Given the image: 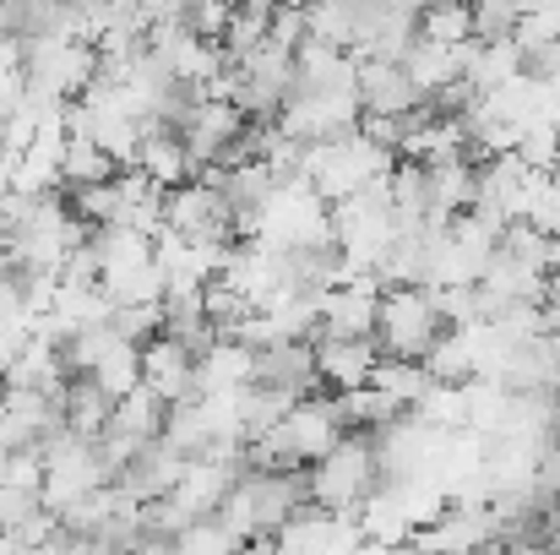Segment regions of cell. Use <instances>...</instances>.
<instances>
[{
  "label": "cell",
  "mask_w": 560,
  "mask_h": 555,
  "mask_svg": "<svg viewBox=\"0 0 560 555\" xmlns=\"http://www.w3.org/2000/svg\"><path fill=\"white\" fill-rule=\"evenodd\" d=\"M392 164H397V159H392L386 148H375L371 137L354 126V131H343V137L311 142V148L300 153V181L332 207V201H349L354 190H365V185H371L375 175H386Z\"/></svg>",
  "instance_id": "1"
},
{
  "label": "cell",
  "mask_w": 560,
  "mask_h": 555,
  "mask_svg": "<svg viewBox=\"0 0 560 555\" xmlns=\"http://www.w3.org/2000/svg\"><path fill=\"white\" fill-rule=\"evenodd\" d=\"M305 490H311V507L338 512V518H354L375 490H381L371 436L343 430V441H338L322 463H311V469H305Z\"/></svg>",
  "instance_id": "2"
},
{
  "label": "cell",
  "mask_w": 560,
  "mask_h": 555,
  "mask_svg": "<svg viewBox=\"0 0 560 555\" xmlns=\"http://www.w3.org/2000/svg\"><path fill=\"white\" fill-rule=\"evenodd\" d=\"M441 333H446V316H441V305H435V294L424 284H413V289H381L375 349L386 360H424Z\"/></svg>",
  "instance_id": "3"
},
{
  "label": "cell",
  "mask_w": 560,
  "mask_h": 555,
  "mask_svg": "<svg viewBox=\"0 0 560 555\" xmlns=\"http://www.w3.org/2000/svg\"><path fill=\"white\" fill-rule=\"evenodd\" d=\"M164 229L180 240H196V245H234L240 240V223H234L223 190L207 175H190L186 185L164 190Z\"/></svg>",
  "instance_id": "4"
},
{
  "label": "cell",
  "mask_w": 560,
  "mask_h": 555,
  "mask_svg": "<svg viewBox=\"0 0 560 555\" xmlns=\"http://www.w3.org/2000/svg\"><path fill=\"white\" fill-rule=\"evenodd\" d=\"M375 305H381L375 278H343L316 289V338H375Z\"/></svg>",
  "instance_id": "5"
},
{
  "label": "cell",
  "mask_w": 560,
  "mask_h": 555,
  "mask_svg": "<svg viewBox=\"0 0 560 555\" xmlns=\"http://www.w3.org/2000/svg\"><path fill=\"white\" fill-rule=\"evenodd\" d=\"M278 430H283V441H289V452H294V463H300V469L322 463V458L343 441V425H338V414H332V397H327V392L300 397V403L278 419Z\"/></svg>",
  "instance_id": "6"
},
{
  "label": "cell",
  "mask_w": 560,
  "mask_h": 555,
  "mask_svg": "<svg viewBox=\"0 0 560 555\" xmlns=\"http://www.w3.org/2000/svg\"><path fill=\"white\" fill-rule=\"evenodd\" d=\"M354 99H360V115H386V120H408L424 104L402 60H360V55H354Z\"/></svg>",
  "instance_id": "7"
},
{
  "label": "cell",
  "mask_w": 560,
  "mask_h": 555,
  "mask_svg": "<svg viewBox=\"0 0 560 555\" xmlns=\"http://www.w3.org/2000/svg\"><path fill=\"white\" fill-rule=\"evenodd\" d=\"M137 366H142V386H148L164 408L180 403V397H196V355H190L180 338L159 333L153 344L137 349Z\"/></svg>",
  "instance_id": "8"
},
{
  "label": "cell",
  "mask_w": 560,
  "mask_h": 555,
  "mask_svg": "<svg viewBox=\"0 0 560 555\" xmlns=\"http://www.w3.org/2000/svg\"><path fill=\"white\" fill-rule=\"evenodd\" d=\"M250 381H261V386H278V392H294V397H311V392H322V381H316V349H311V338H283V344H267V349H256Z\"/></svg>",
  "instance_id": "9"
},
{
  "label": "cell",
  "mask_w": 560,
  "mask_h": 555,
  "mask_svg": "<svg viewBox=\"0 0 560 555\" xmlns=\"http://www.w3.org/2000/svg\"><path fill=\"white\" fill-rule=\"evenodd\" d=\"M311 349H316V381H322V392L365 386L375 360H381L375 338H311Z\"/></svg>",
  "instance_id": "10"
},
{
  "label": "cell",
  "mask_w": 560,
  "mask_h": 555,
  "mask_svg": "<svg viewBox=\"0 0 560 555\" xmlns=\"http://www.w3.org/2000/svg\"><path fill=\"white\" fill-rule=\"evenodd\" d=\"M474 196H479V164H474L468 153L441 159V164H424V201H430V218H435V223L468 212Z\"/></svg>",
  "instance_id": "11"
},
{
  "label": "cell",
  "mask_w": 560,
  "mask_h": 555,
  "mask_svg": "<svg viewBox=\"0 0 560 555\" xmlns=\"http://www.w3.org/2000/svg\"><path fill=\"white\" fill-rule=\"evenodd\" d=\"M131 170H137V175H148L159 190H175V185H186L190 175H196V164H190V153H186V142H180V131H175V126H148Z\"/></svg>",
  "instance_id": "12"
},
{
  "label": "cell",
  "mask_w": 560,
  "mask_h": 555,
  "mask_svg": "<svg viewBox=\"0 0 560 555\" xmlns=\"http://www.w3.org/2000/svg\"><path fill=\"white\" fill-rule=\"evenodd\" d=\"M55 408H60V430H71V436H82V441H98L104 425H109L115 397L98 392L88 375H66L60 392H55Z\"/></svg>",
  "instance_id": "13"
},
{
  "label": "cell",
  "mask_w": 560,
  "mask_h": 555,
  "mask_svg": "<svg viewBox=\"0 0 560 555\" xmlns=\"http://www.w3.org/2000/svg\"><path fill=\"white\" fill-rule=\"evenodd\" d=\"M250 366H256V349H250V344H240V338H212V344L196 355V392L250 386Z\"/></svg>",
  "instance_id": "14"
},
{
  "label": "cell",
  "mask_w": 560,
  "mask_h": 555,
  "mask_svg": "<svg viewBox=\"0 0 560 555\" xmlns=\"http://www.w3.org/2000/svg\"><path fill=\"white\" fill-rule=\"evenodd\" d=\"M159 425H164V403H159V397H153L148 386H131L126 397H115L104 436H126V441H153V436H159Z\"/></svg>",
  "instance_id": "15"
},
{
  "label": "cell",
  "mask_w": 560,
  "mask_h": 555,
  "mask_svg": "<svg viewBox=\"0 0 560 555\" xmlns=\"http://www.w3.org/2000/svg\"><path fill=\"white\" fill-rule=\"evenodd\" d=\"M371 386H375V392H386L402 414H413V408L424 403V392L435 386V375L419 366V360H386V355H381V360H375V370H371Z\"/></svg>",
  "instance_id": "16"
},
{
  "label": "cell",
  "mask_w": 560,
  "mask_h": 555,
  "mask_svg": "<svg viewBox=\"0 0 560 555\" xmlns=\"http://www.w3.org/2000/svg\"><path fill=\"white\" fill-rule=\"evenodd\" d=\"M120 175V164L88 142V137H66V153H60V190H82V185H104Z\"/></svg>",
  "instance_id": "17"
},
{
  "label": "cell",
  "mask_w": 560,
  "mask_h": 555,
  "mask_svg": "<svg viewBox=\"0 0 560 555\" xmlns=\"http://www.w3.org/2000/svg\"><path fill=\"white\" fill-rule=\"evenodd\" d=\"M413 33L430 38V44H468L474 38V11H468V0H430V5H419Z\"/></svg>",
  "instance_id": "18"
},
{
  "label": "cell",
  "mask_w": 560,
  "mask_h": 555,
  "mask_svg": "<svg viewBox=\"0 0 560 555\" xmlns=\"http://www.w3.org/2000/svg\"><path fill=\"white\" fill-rule=\"evenodd\" d=\"M305 38H316L327 49H354V0H311Z\"/></svg>",
  "instance_id": "19"
},
{
  "label": "cell",
  "mask_w": 560,
  "mask_h": 555,
  "mask_svg": "<svg viewBox=\"0 0 560 555\" xmlns=\"http://www.w3.org/2000/svg\"><path fill=\"white\" fill-rule=\"evenodd\" d=\"M523 223H534L539 234L560 240V170H534V181H528V207H523Z\"/></svg>",
  "instance_id": "20"
},
{
  "label": "cell",
  "mask_w": 560,
  "mask_h": 555,
  "mask_svg": "<svg viewBox=\"0 0 560 555\" xmlns=\"http://www.w3.org/2000/svg\"><path fill=\"white\" fill-rule=\"evenodd\" d=\"M245 545L218 523V518H196V523H186L180 534H175V555H240Z\"/></svg>",
  "instance_id": "21"
},
{
  "label": "cell",
  "mask_w": 560,
  "mask_h": 555,
  "mask_svg": "<svg viewBox=\"0 0 560 555\" xmlns=\"http://www.w3.org/2000/svg\"><path fill=\"white\" fill-rule=\"evenodd\" d=\"M109 327L126 338V344H153L159 333H164V300H142V305H115V316H109Z\"/></svg>",
  "instance_id": "22"
},
{
  "label": "cell",
  "mask_w": 560,
  "mask_h": 555,
  "mask_svg": "<svg viewBox=\"0 0 560 555\" xmlns=\"http://www.w3.org/2000/svg\"><path fill=\"white\" fill-rule=\"evenodd\" d=\"M229 16H234V5H223V0H190L186 27L196 33V38H207V44H223V27H229Z\"/></svg>",
  "instance_id": "23"
},
{
  "label": "cell",
  "mask_w": 560,
  "mask_h": 555,
  "mask_svg": "<svg viewBox=\"0 0 560 555\" xmlns=\"http://www.w3.org/2000/svg\"><path fill=\"white\" fill-rule=\"evenodd\" d=\"M550 441L560 447V392H556V414H550Z\"/></svg>",
  "instance_id": "24"
}]
</instances>
